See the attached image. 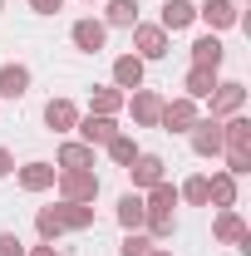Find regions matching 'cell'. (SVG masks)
<instances>
[{
	"instance_id": "28",
	"label": "cell",
	"mask_w": 251,
	"mask_h": 256,
	"mask_svg": "<svg viewBox=\"0 0 251 256\" xmlns=\"http://www.w3.org/2000/svg\"><path fill=\"white\" fill-rule=\"evenodd\" d=\"M178 202H188V207H207V172H192L188 182L178 188Z\"/></svg>"
},
{
	"instance_id": "3",
	"label": "cell",
	"mask_w": 251,
	"mask_h": 256,
	"mask_svg": "<svg viewBox=\"0 0 251 256\" xmlns=\"http://www.w3.org/2000/svg\"><path fill=\"white\" fill-rule=\"evenodd\" d=\"M168 50H172V40H168V30L162 25H133V54L143 64H153V60H168Z\"/></svg>"
},
{
	"instance_id": "32",
	"label": "cell",
	"mask_w": 251,
	"mask_h": 256,
	"mask_svg": "<svg viewBox=\"0 0 251 256\" xmlns=\"http://www.w3.org/2000/svg\"><path fill=\"white\" fill-rule=\"evenodd\" d=\"M222 158H226V172L232 178H246L251 172V153H222Z\"/></svg>"
},
{
	"instance_id": "19",
	"label": "cell",
	"mask_w": 251,
	"mask_h": 256,
	"mask_svg": "<svg viewBox=\"0 0 251 256\" xmlns=\"http://www.w3.org/2000/svg\"><path fill=\"white\" fill-rule=\"evenodd\" d=\"M114 89H124V94L143 89V60L138 54H118L114 60Z\"/></svg>"
},
{
	"instance_id": "21",
	"label": "cell",
	"mask_w": 251,
	"mask_h": 256,
	"mask_svg": "<svg viewBox=\"0 0 251 256\" xmlns=\"http://www.w3.org/2000/svg\"><path fill=\"white\" fill-rule=\"evenodd\" d=\"M217 84H222V79H217V69H197V64H192L188 74H182V94H188L192 104H202V98L212 94Z\"/></svg>"
},
{
	"instance_id": "13",
	"label": "cell",
	"mask_w": 251,
	"mask_h": 256,
	"mask_svg": "<svg viewBox=\"0 0 251 256\" xmlns=\"http://www.w3.org/2000/svg\"><path fill=\"white\" fill-rule=\"evenodd\" d=\"M222 153H251V118L246 114L222 118Z\"/></svg>"
},
{
	"instance_id": "6",
	"label": "cell",
	"mask_w": 251,
	"mask_h": 256,
	"mask_svg": "<svg viewBox=\"0 0 251 256\" xmlns=\"http://www.w3.org/2000/svg\"><path fill=\"white\" fill-rule=\"evenodd\" d=\"M188 143L197 158H222V118H197L188 128Z\"/></svg>"
},
{
	"instance_id": "24",
	"label": "cell",
	"mask_w": 251,
	"mask_h": 256,
	"mask_svg": "<svg viewBox=\"0 0 251 256\" xmlns=\"http://www.w3.org/2000/svg\"><path fill=\"white\" fill-rule=\"evenodd\" d=\"M54 168H94V148H89V143H79V138H64Z\"/></svg>"
},
{
	"instance_id": "27",
	"label": "cell",
	"mask_w": 251,
	"mask_h": 256,
	"mask_svg": "<svg viewBox=\"0 0 251 256\" xmlns=\"http://www.w3.org/2000/svg\"><path fill=\"white\" fill-rule=\"evenodd\" d=\"M143 207H148V212H172V207H178V188H172L168 178L153 182V188L143 192Z\"/></svg>"
},
{
	"instance_id": "37",
	"label": "cell",
	"mask_w": 251,
	"mask_h": 256,
	"mask_svg": "<svg viewBox=\"0 0 251 256\" xmlns=\"http://www.w3.org/2000/svg\"><path fill=\"white\" fill-rule=\"evenodd\" d=\"M153 256H172V252H168V246H153Z\"/></svg>"
},
{
	"instance_id": "18",
	"label": "cell",
	"mask_w": 251,
	"mask_h": 256,
	"mask_svg": "<svg viewBox=\"0 0 251 256\" xmlns=\"http://www.w3.org/2000/svg\"><path fill=\"white\" fill-rule=\"evenodd\" d=\"M54 217H60L64 232H89V226H94V202H64V197H60Z\"/></svg>"
},
{
	"instance_id": "20",
	"label": "cell",
	"mask_w": 251,
	"mask_h": 256,
	"mask_svg": "<svg viewBox=\"0 0 251 256\" xmlns=\"http://www.w3.org/2000/svg\"><path fill=\"white\" fill-rule=\"evenodd\" d=\"M138 0H104V25L108 30H133L138 25Z\"/></svg>"
},
{
	"instance_id": "35",
	"label": "cell",
	"mask_w": 251,
	"mask_h": 256,
	"mask_svg": "<svg viewBox=\"0 0 251 256\" xmlns=\"http://www.w3.org/2000/svg\"><path fill=\"white\" fill-rule=\"evenodd\" d=\"M10 172H15V153H10V148H0V178H10Z\"/></svg>"
},
{
	"instance_id": "17",
	"label": "cell",
	"mask_w": 251,
	"mask_h": 256,
	"mask_svg": "<svg viewBox=\"0 0 251 256\" xmlns=\"http://www.w3.org/2000/svg\"><path fill=\"white\" fill-rule=\"evenodd\" d=\"M158 25H162L168 34L188 30V25H197V5H192V0H162V15H158Z\"/></svg>"
},
{
	"instance_id": "38",
	"label": "cell",
	"mask_w": 251,
	"mask_h": 256,
	"mask_svg": "<svg viewBox=\"0 0 251 256\" xmlns=\"http://www.w3.org/2000/svg\"><path fill=\"white\" fill-rule=\"evenodd\" d=\"M84 5H98V0H84Z\"/></svg>"
},
{
	"instance_id": "36",
	"label": "cell",
	"mask_w": 251,
	"mask_h": 256,
	"mask_svg": "<svg viewBox=\"0 0 251 256\" xmlns=\"http://www.w3.org/2000/svg\"><path fill=\"white\" fill-rule=\"evenodd\" d=\"M25 256H60V252H54V242H40V246H30Z\"/></svg>"
},
{
	"instance_id": "22",
	"label": "cell",
	"mask_w": 251,
	"mask_h": 256,
	"mask_svg": "<svg viewBox=\"0 0 251 256\" xmlns=\"http://www.w3.org/2000/svg\"><path fill=\"white\" fill-rule=\"evenodd\" d=\"M114 217H118V226H124V232H143V217H148V207H143V192H124Z\"/></svg>"
},
{
	"instance_id": "10",
	"label": "cell",
	"mask_w": 251,
	"mask_h": 256,
	"mask_svg": "<svg viewBox=\"0 0 251 256\" xmlns=\"http://www.w3.org/2000/svg\"><path fill=\"white\" fill-rule=\"evenodd\" d=\"M124 108L133 114V124H138V128H158V114H162V94H153V89H133V94L124 98Z\"/></svg>"
},
{
	"instance_id": "1",
	"label": "cell",
	"mask_w": 251,
	"mask_h": 256,
	"mask_svg": "<svg viewBox=\"0 0 251 256\" xmlns=\"http://www.w3.org/2000/svg\"><path fill=\"white\" fill-rule=\"evenodd\" d=\"M54 188L64 202H94L98 197V172L94 168H60L54 172Z\"/></svg>"
},
{
	"instance_id": "40",
	"label": "cell",
	"mask_w": 251,
	"mask_h": 256,
	"mask_svg": "<svg viewBox=\"0 0 251 256\" xmlns=\"http://www.w3.org/2000/svg\"><path fill=\"white\" fill-rule=\"evenodd\" d=\"M236 5H242V0H236Z\"/></svg>"
},
{
	"instance_id": "2",
	"label": "cell",
	"mask_w": 251,
	"mask_h": 256,
	"mask_svg": "<svg viewBox=\"0 0 251 256\" xmlns=\"http://www.w3.org/2000/svg\"><path fill=\"white\" fill-rule=\"evenodd\" d=\"M202 118V104H192L188 94H178V98H162V114H158V128L162 133H188L192 124Z\"/></svg>"
},
{
	"instance_id": "12",
	"label": "cell",
	"mask_w": 251,
	"mask_h": 256,
	"mask_svg": "<svg viewBox=\"0 0 251 256\" xmlns=\"http://www.w3.org/2000/svg\"><path fill=\"white\" fill-rule=\"evenodd\" d=\"M246 232L251 226H246V217H242L236 207H222L217 217H212V242H222V246H236Z\"/></svg>"
},
{
	"instance_id": "11",
	"label": "cell",
	"mask_w": 251,
	"mask_h": 256,
	"mask_svg": "<svg viewBox=\"0 0 251 256\" xmlns=\"http://www.w3.org/2000/svg\"><path fill=\"white\" fill-rule=\"evenodd\" d=\"M128 178H133V192H148L153 182L168 178V162L158 158V153H138V158L128 162Z\"/></svg>"
},
{
	"instance_id": "14",
	"label": "cell",
	"mask_w": 251,
	"mask_h": 256,
	"mask_svg": "<svg viewBox=\"0 0 251 256\" xmlns=\"http://www.w3.org/2000/svg\"><path fill=\"white\" fill-rule=\"evenodd\" d=\"M74 124H79V104H74V98H50V104H44V128H50V133H74Z\"/></svg>"
},
{
	"instance_id": "26",
	"label": "cell",
	"mask_w": 251,
	"mask_h": 256,
	"mask_svg": "<svg viewBox=\"0 0 251 256\" xmlns=\"http://www.w3.org/2000/svg\"><path fill=\"white\" fill-rule=\"evenodd\" d=\"M104 153H108V162H114V168H128V162L138 158V153H143V148H138V143H133V133H114V138H108V143H104Z\"/></svg>"
},
{
	"instance_id": "4",
	"label": "cell",
	"mask_w": 251,
	"mask_h": 256,
	"mask_svg": "<svg viewBox=\"0 0 251 256\" xmlns=\"http://www.w3.org/2000/svg\"><path fill=\"white\" fill-rule=\"evenodd\" d=\"M207 118H232V114H242L246 108V84H236V79H226V84H217L212 94H207Z\"/></svg>"
},
{
	"instance_id": "31",
	"label": "cell",
	"mask_w": 251,
	"mask_h": 256,
	"mask_svg": "<svg viewBox=\"0 0 251 256\" xmlns=\"http://www.w3.org/2000/svg\"><path fill=\"white\" fill-rule=\"evenodd\" d=\"M34 232H40V242H54L64 226H60V217H54V207H40L34 212Z\"/></svg>"
},
{
	"instance_id": "25",
	"label": "cell",
	"mask_w": 251,
	"mask_h": 256,
	"mask_svg": "<svg viewBox=\"0 0 251 256\" xmlns=\"http://www.w3.org/2000/svg\"><path fill=\"white\" fill-rule=\"evenodd\" d=\"M124 89H114V84H104V89H94L89 94V114H108V118H118L124 114Z\"/></svg>"
},
{
	"instance_id": "5",
	"label": "cell",
	"mask_w": 251,
	"mask_h": 256,
	"mask_svg": "<svg viewBox=\"0 0 251 256\" xmlns=\"http://www.w3.org/2000/svg\"><path fill=\"white\" fill-rule=\"evenodd\" d=\"M197 20L212 34H222V30H232V25H242V5L236 0H202L197 5Z\"/></svg>"
},
{
	"instance_id": "33",
	"label": "cell",
	"mask_w": 251,
	"mask_h": 256,
	"mask_svg": "<svg viewBox=\"0 0 251 256\" xmlns=\"http://www.w3.org/2000/svg\"><path fill=\"white\" fill-rule=\"evenodd\" d=\"M0 256H25V242L15 232H0Z\"/></svg>"
},
{
	"instance_id": "7",
	"label": "cell",
	"mask_w": 251,
	"mask_h": 256,
	"mask_svg": "<svg viewBox=\"0 0 251 256\" xmlns=\"http://www.w3.org/2000/svg\"><path fill=\"white\" fill-rule=\"evenodd\" d=\"M69 40H74V50L98 54V50L108 44V25H104V20H94V15H84V20H74V25H69Z\"/></svg>"
},
{
	"instance_id": "29",
	"label": "cell",
	"mask_w": 251,
	"mask_h": 256,
	"mask_svg": "<svg viewBox=\"0 0 251 256\" xmlns=\"http://www.w3.org/2000/svg\"><path fill=\"white\" fill-rule=\"evenodd\" d=\"M143 226H148L143 236H153V242H168V236L178 232V217H172V212H148V217H143Z\"/></svg>"
},
{
	"instance_id": "39",
	"label": "cell",
	"mask_w": 251,
	"mask_h": 256,
	"mask_svg": "<svg viewBox=\"0 0 251 256\" xmlns=\"http://www.w3.org/2000/svg\"><path fill=\"white\" fill-rule=\"evenodd\" d=\"M0 10H5V0H0Z\"/></svg>"
},
{
	"instance_id": "8",
	"label": "cell",
	"mask_w": 251,
	"mask_h": 256,
	"mask_svg": "<svg viewBox=\"0 0 251 256\" xmlns=\"http://www.w3.org/2000/svg\"><path fill=\"white\" fill-rule=\"evenodd\" d=\"M54 172H60V168H54V162H44V158H34V162H20V168H15V182H20V192H50L54 188Z\"/></svg>"
},
{
	"instance_id": "23",
	"label": "cell",
	"mask_w": 251,
	"mask_h": 256,
	"mask_svg": "<svg viewBox=\"0 0 251 256\" xmlns=\"http://www.w3.org/2000/svg\"><path fill=\"white\" fill-rule=\"evenodd\" d=\"M212 202H217V212L222 207H236V178H232L226 168L207 178V207H212Z\"/></svg>"
},
{
	"instance_id": "16",
	"label": "cell",
	"mask_w": 251,
	"mask_h": 256,
	"mask_svg": "<svg viewBox=\"0 0 251 256\" xmlns=\"http://www.w3.org/2000/svg\"><path fill=\"white\" fill-rule=\"evenodd\" d=\"M30 64H20V60H10V64H0V98H25L30 94Z\"/></svg>"
},
{
	"instance_id": "15",
	"label": "cell",
	"mask_w": 251,
	"mask_h": 256,
	"mask_svg": "<svg viewBox=\"0 0 251 256\" xmlns=\"http://www.w3.org/2000/svg\"><path fill=\"white\" fill-rule=\"evenodd\" d=\"M188 50H192V64H197V69H222V60H226V44H222V34H212V30L197 34Z\"/></svg>"
},
{
	"instance_id": "9",
	"label": "cell",
	"mask_w": 251,
	"mask_h": 256,
	"mask_svg": "<svg viewBox=\"0 0 251 256\" xmlns=\"http://www.w3.org/2000/svg\"><path fill=\"white\" fill-rule=\"evenodd\" d=\"M79 143H89V148H104L114 133H124L118 128V118H108V114H79Z\"/></svg>"
},
{
	"instance_id": "34",
	"label": "cell",
	"mask_w": 251,
	"mask_h": 256,
	"mask_svg": "<svg viewBox=\"0 0 251 256\" xmlns=\"http://www.w3.org/2000/svg\"><path fill=\"white\" fill-rule=\"evenodd\" d=\"M30 10H34V15H60L64 0H30Z\"/></svg>"
},
{
	"instance_id": "30",
	"label": "cell",
	"mask_w": 251,
	"mask_h": 256,
	"mask_svg": "<svg viewBox=\"0 0 251 256\" xmlns=\"http://www.w3.org/2000/svg\"><path fill=\"white\" fill-rule=\"evenodd\" d=\"M153 236H143V232H124V242H118V256H153Z\"/></svg>"
}]
</instances>
